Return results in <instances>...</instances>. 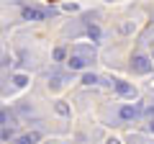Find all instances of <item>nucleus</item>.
<instances>
[{
    "instance_id": "nucleus-1",
    "label": "nucleus",
    "mask_w": 154,
    "mask_h": 144,
    "mask_svg": "<svg viewBox=\"0 0 154 144\" xmlns=\"http://www.w3.org/2000/svg\"><path fill=\"white\" fill-rule=\"evenodd\" d=\"M95 59V54H93V49H85V46H77L75 52L69 54V59H67V67H69L72 72H80V70H85V67L90 64V62Z\"/></svg>"
},
{
    "instance_id": "nucleus-2",
    "label": "nucleus",
    "mask_w": 154,
    "mask_h": 144,
    "mask_svg": "<svg viewBox=\"0 0 154 144\" xmlns=\"http://www.w3.org/2000/svg\"><path fill=\"white\" fill-rule=\"evenodd\" d=\"M152 62L154 59H149V57H141V54H136L131 59V70H136L139 75H146V72H152Z\"/></svg>"
},
{
    "instance_id": "nucleus-3",
    "label": "nucleus",
    "mask_w": 154,
    "mask_h": 144,
    "mask_svg": "<svg viewBox=\"0 0 154 144\" xmlns=\"http://www.w3.org/2000/svg\"><path fill=\"white\" fill-rule=\"evenodd\" d=\"M139 113H141V108H139V105H131V103H126V105L118 108V116H121L123 121H131V118H136Z\"/></svg>"
},
{
    "instance_id": "nucleus-4",
    "label": "nucleus",
    "mask_w": 154,
    "mask_h": 144,
    "mask_svg": "<svg viewBox=\"0 0 154 144\" xmlns=\"http://www.w3.org/2000/svg\"><path fill=\"white\" fill-rule=\"evenodd\" d=\"M21 16H23V21H44L49 13H46V11H38V8H23Z\"/></svg>"
},
{
    "instance_id": "nucleus-5",
    "label": "nucleus",
    "mask_w": 154,
    "mask_h": 144,
    "mask_svg": "<svg viewBox=\"0 0 154 144\" xmlns=\"http://www.w3.org/2000/svg\"><path fill=\"white\" fill-rule=\"evenodd\" d=\"M113 85H116V90H118L121 95H126V98H136V88H134V85L123 83V80H113Z\"/></svg>"
},
{
    "instance_id": "nucleus-6",
    "label": "nucleus",
    "mask_w": 154,
    "mask_h": 144,
    "mask_svg": "<svg viewBox=\"0 0 154 144\" xmlns=\"http://www.w3.org/2000/svg\"><path fill=\"white\" fill-rule=\"evenodd\" d=\"M36 142H38V134H23L18 139V144H36Z\"/></svg>"
},
{
    "instance_id": "nucleus-7",
    "label": "nucleus",
    "mask_w": 154,
    "mask_h": 144,
    "mask_svg": "<svg viewBox=\"0 0 154 144\" xmlns=\"http://www.w3.org/2000/svg\"><path fill=\"white\" fill-rule=\"evenodd\" d=\"M67 59V49L64 46H57L54 49V62H64Z\"/></svg>"
},
{
    "instance_id": "nucleus-8",
    "label": "nucleus",
    "mask_w": 154,
    "mask_h": 144,
    "mask_svg": "<svg viewBox=\"0 0 154 144\" xmlns=\"http://www.w3.org/2000/svg\"><path fill=\"white\" fill-rule=\"evenodd\" d=\"M54 108H57V113H59V116H69V105H67L64 100H59V103H57Z\"/></svg>"
},
{
    "instance_id": "nucleus-9",
    "label": "nucleus",
    "mask_w": 154,
    "mask_h": 144,
    "mask_svg": "<svg viewBox=\"0 0 154 144\" xmlns=\"http://www.w3.org/2000/svg\"><path fill=\"white\" fill-rule=\"evenodd\" d=\"M98 83V75H93V72H85L82 75V85H95Z\"/></svg>"
},
{
    "instance_id": "nucleus-10",
    "label": "nucleus",
    "mask_w": 154,
    "mask_h": 144,
    "mask_svg": "<svg viewBox=\"0 0 154 144\" xmlns=\"http://www.w3.org/2000/svg\"><path fill=\"white\" fill-rule=\"evenodd\" d=\"M88 36H90L93 41H100V28H98V26H88Z\"/></svg>"
},
{
    "instance_id": "nucleus-11",
    "label": "nucleus",
    "mask_w": 154,
    "mask_h": 144,
    "mask_svg": "<svg viewBox=\"0 0 154 144\" xmlns=\"http://www.w3.org/2000/svg\"><path fill=\"white\" fill-rule=\"evenodd\" d=\"M118 31H121V33H131V31H136V23H131V21H128V23H121Z\"/></svg>"
},
{
    "instance_id": "nucleus-12",
    "label": "nucleus",
    "mask_w": 154,
    "mask_h": 144,
    "mask_svg": "<svg viewBox=\"0 0 154 144\" xmlns=\"http://www.w3.org/2000/svg\"><path fill=\"white\" fill-rule=\"evenodd\" d=\"M13 83H16L18 88H23V85H26L28 80H26V75H16V77H13Z\"/></svg>"
},
{
    "instance_id": "nucleus-13",
    "label": "nucleus",
    "mask_w": 154,
    "mask_h": 144,
    "mask_svg": "<svg viewBox=\"0 0 154 144\" xmlns=\"http://www.w3.org/2000/svg\"><path fill=\"white\" fill-rule=\"evenodd\" d=\"M108 144H121V142H118V139H108Z\"/></svg>"
},
{
    "instance_id": "nucleus-14",
    "label": "nucleus",
    "mask_w": 154,
    "mask_h": 144,
    "mask_svg": "<svg viewBox=\"0 0 154 144\" xmlns=\"http://www.w3.org/2000/svg\"><path fill=\"white\" fill-rule=\"evenodd\" d=\"M149 129H152V131H154V121H152V124H149Z\"/></svg>"
},
{
    "instance_id": "nucleus-15",
    "label": "nucleus",
    "mask_w": 154,
    "mask_h": 144,
    "mask_svg": "<svg viewBox=\"0 0 154 144\" xmlns=\"http://www.w3.org/2000/svg\"><path fill=\"white\" fill-rule=\"evenodd\" d=\"M152 59H154V57H152Z\"/></svg>"
}]
</instances>
